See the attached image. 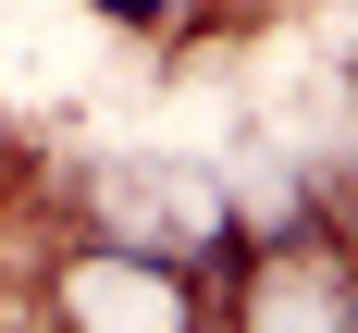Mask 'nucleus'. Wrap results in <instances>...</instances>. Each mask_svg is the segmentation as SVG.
<instances>
[{"mask_svg":"<svg viewBox=\"0 0 358 333\" xmlns=\"http://www.w3.org/2000/svg\"><path fill=\"white\" fill-rule=\"evenodd\" d=\"M99 13H124V25H161V0H99Z\"/></svg>","mask_w":358,"mask_h":333,"instance_id":"f257e3e1","label":"nucleus"}]
</instances>
